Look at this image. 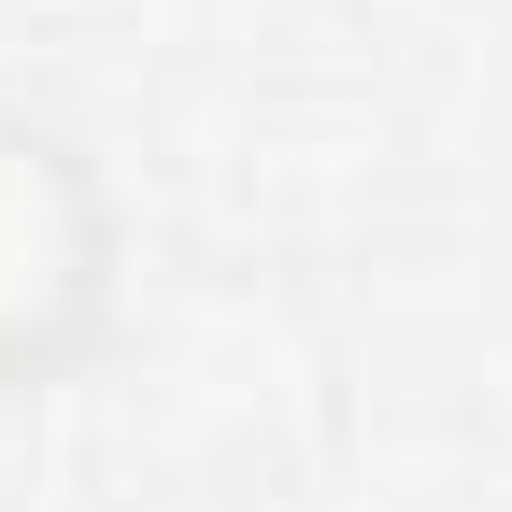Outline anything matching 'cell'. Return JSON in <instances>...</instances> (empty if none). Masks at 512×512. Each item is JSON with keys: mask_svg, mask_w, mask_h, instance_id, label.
I'll return each mask as SVG.
<instances>
[{"mask_svg": "<svg viewBox=\"0 0 512 512\" xmlns=\"http://www.w3.org/2000/svg\"><path fill=\"white\" fill-rule=\"evenodd\" d=\"M128 299V200L86 157V128L0 100V399H43L114 342Z\"/></svg>", "mask_w": 512, "mask_h": 512, "instance_id": "cell-1", "label": "cell"}]
</instances>
